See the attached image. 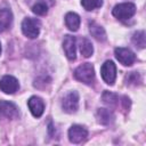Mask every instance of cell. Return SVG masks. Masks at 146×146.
<instances>
[{
	"instance_id": "obj_1",
	"label": "cell",
	"mask_w": 146,
	"mask_h": 146,
	"mask_svg": "<svg viewBox=\"0 0 146 146\" xmlns=\"http://www.w3.org/2000/svg\"><path fill=\"white\" fill-rule=\"evenodd\" d=\"M74 78L78 81L83 82L86 84L92 83L94 80H95V70H94V66L90 63H84V64L80 65L74 71Z\"/></svg>"
},
{
	"instance_id": "obj_2",
	"label": "cell",
	"mask_w": 146,
	"mask_h": 146,
	"mask_svg": "<svg viewBox=\"0 0 146 146\" xmlns=\"http://www.w3.org/2000/svg\"><path fill=\"white\" fill-rule=\"evenodd\" d=\"M135 13H136V6L131 2H124V3L116 5L112 10L113 16H115L120 21H127L135 15Z\"/></svg>"
},
{
	"instance_id": "obj_3",
	"label": "cell",
	"mask_w": 146,
	"mask_h": 146,
	"mask_svg": "<svg viewBox=\"0 0 146 146\" xmlns=\"http://www.w3.org/2000/svg\"><path fill=\"white\" fill-rule=\"evenodd\" d=\"M40 27H41L40 21L36 19V18L27 17L22 23V31H23L24 35L30 38V39H34V38H36L39 35Z\"/></svg>"
},
{
	"instance_id": "obj_4",
	"label": "cell",
	"mask_w": 146,
	"mask_h": 146,
	"mask_svg": "<svg viewBox=\"0 0 146 146\" xmlns=\"http://www.w3.org/2000/svg\"><path fill=\"white\" fill-rule=\"evenodd\" d=\"M100 74H102V78L103 80L112 86L114 82H115V78H116V67H115V64L112 62V60H106L102 68H100Z\"/></svg>"
},
{
	"instance_id": "obj_5",
	"label": "cell",
	"mask_w": 146,
	"mask_h": 146,
	"mask_svg": "<svg viewBox=\"0 0 146 146\" xmlns=\"http://www.w3.org/2000/svg\"><path fill=\"white\" fill-rule=\"evenodd\" d=\"M62 106L63 110L67 113H74L78 110L79 106V95L76 91H71L68 92L62 102Z\"/></svg>"
},
{
	"instance_id": "obj_6",
	"label": "cell",
	"mask_w": 146,
	"mask_h": 146,
	"mask_svg": "<svg viewBox=\"0 0 146 146\" xmlns=\"http://www.w3.org/2000/svg\"><path fill=\"white\" fill-rule=\"evenodd\" d=\"M87 136H88L87 129L79 124L72 125L68 130V138H70V141L73 144H79L87 138Z\"/></svg>"
},
{
	"instance_id": "obj_7",
	"label": "cell",
	"mask_w": 146,
	"mask_h": 146,
	"mask_svg": "<svg viewBox=\"0 0 146 146\" xmlns=\"http://www.w3.org/2000/svg\"><path fill=\"white\" fill-rule=\"evenodd\" d=\"M115 57L124 66H130L136 60V56L130 49L121 48V47L120 48H115Z\"/></svg>"
},
{
	"instance_id": "obj_8",
	"label": "cell",
	"mask_w": 146,
	"mask_h": 146,
	"mask_svg": "<svg viewBox=\"0 0 146 146\" xmlns=\"http://www.w3.org/2000/svg\"><path fill=\"white\" fill-rule=\"evenodd\" d=\"M19 88V84H18V81L17 79H15L14 76L11 75H5L1 78L0 80V89L5 92V94H14L18 90Z\"/></svg>"
},
{
	"instance_id": "obj_9",
	"label": "cell",
	"mask_w": 146,
	"mask_h": 146,
	"mask_svg": "<svg viewBox=\"0 0 146 146\" xmlns=\"http://www.w3.org/2000/svg\"><path fill=\"white\" fill-rule=\"evenodd\" d=\"M0 115L6 119L13 120V119L18 117L19 112L15 104L7 102V100H0Z\"/></svg>"
},
{
	"instance_id": "obj_10",
	"label": "cell",
	"mask_w": 146,
	"mask_h": 146,
	"mask_svg": "<svg viewBox=\"0 0 146 146\" xmlns=\"http://www.w3.org/2000/svg\"><path fill=\"white\" fill-rule=\"evenodd\" d=\"M27 105H29V108L34 117H40L42 115V113L44 111V104L41 98H39L36 96H32L29 99Z\"/></svg>"
},
{
	"instance_id": "obj_11",
	"label": "cell",
	"mask_w": 146,
	"mask_h": 146,
	"mask_svg": "<svg viewBox=\"0 0 146 146\" xmlns=\"http://www.w3.org/2000/svg\"><path fill=\"white\" fill-rule=\"evenodd\" d=\"M63 48L65 51L66 57L70 60H74L76 57V50H75V38L72 35H65L63 41Z\"/></svg>"
},
{
	"instance_id": "obj_12",
	"label": "cell",
	"mask_w": 146,
	"mask_h": 146,
	"mask_svg": "<svg viewBox=\"0 0 146 146\" xmlns=\"http://www.w3.org/2000/svg\"><path fill=\"white\" fill-rule=\"evenodd\" d=\"M11 22H13L11 11L7 8L0 9V32H3L7 29H9L11 25Z\"/></svg>"
},
{
	"instance_id": "obj_13",
	"label": "cell",
	"mask_w": 146,
	"mask_h": 146,
	"mask_svg": "<svg viewBox=\"0 0 146 146\" xmlns=\"http://www.w3.org/2000/svg\"><path fill=\"white\" fill-rule=\"evenodd\" d=\"M89 31H90L91 35L96 40H98V41H105L106 40V32H105V30L99 24H97L96 22H90L89 23Z\"/></svg>"
},
{
	"instance_id": "obj_14",
	"label": "cell",
	"mask_w": 146,
	"mask_h": 146,
	"mask_svg": "<svg viewBox=\"0 0 146 146\" xmlns=\"http://www.w3.org/2000/svg\"><path fill=\"white\" fill-rule=\"evenodd\" d=\"M97 119H98V122L102 123V124H110L114 121V114L111 110H107V108H99L97 111Z\"/></svg>"
},
{
	"instance_id": "obj_15",
	"label": "cell",
	"mask_w": 146,
	"mask_h": 146,
	"mask_svg": "<svg viewBox=\"0 0 146 146\" xmlns=\"http://www.w3.org/2000/svg\"><path fill=\"white\" fill-rule=\"evenodd\" d=\"M80 22H81V21H80V17H79V15L75 14V13H67L66 16H65L66 26H67L71 31H73V32L78 31V29L80 27Z\"/></svg>"
},
{
	"instance_id": "obj_16",
	"label": "cell",
	"mask_w": 146,
	"mask_h": 146,
	"mask_svg": "<svg viewBox=\"0 0 146 146\" xmlns=\"http://www.w3.org/2000/svg\"><path fill=\"white\" fill-rule=\"evenodd\" d=\"M79 47H80V52L83 57H90L94 52V47L87 38L79 39Z\"/></svg>"
},
{
	"instance_id": "obj_17",
	"label": "cell",
	"mask_w": 146,
	"mask_h": 146,
	"mask_svg": "<svg viewBox=\"0 0 146 146\" xmlns=\"http://www.w3.org/2000/svg\"><path fill=\"white\" fill-rule=\"evenodd\" d=\"M102 99L103 102L110 106V107H116L119 105V96L116 94H113V92H110V91H105L102 96Z\"/></svg>"
},
{
	"instance_id": "obj_18",
	"label": "cell",
	"mask_w": 146,
	"mask_h": 146,
	"mask_svg": "<svg viewBox=\"0 0 146 146\" xmlns=\"http://www.w3.org/2000/svg\"><path fill=\"white\" fill-rule=\"evenodd\" d=\"M132 42L136 47L143 49L146 46V36H145V32L144 31H137L133 36H132Z\"/></svg>"
},
{
	"instance_id": "obj_19",
	"label": "cell",
	"mask_w": 146,
	"mask_h": 146,
	"mask_svg": "<svg viewBox=\"0 0 146 146\" xmlns=\"http://www.w3.org/2000/svg\"><path fill=\"white\" fill-rule=\"evenodd\" d=\"M32 11L39 16H43L48 13V5L46 3V1L40 0L32 7Z\"/></svg>"
},
{
	"instance_id": "obj_20",
	"label": "cell",
	"mask_w": 146,
	"mask_h": 146,
	"mask_svg": "<svg viewBox=\"0 0 146 146\" xmlns=\"http://www.w3.org/2000/svg\"><path fill=\"white\" fill-rule=\"evenodd\" d=\"M81 5L86 10H94L103 5V0H81Z\"/></svg>"
},
{
	"instance_id": "obj_21",
	"label": "cell",
	"mask_w": 146,
	"mask_h": 146,
	"mask_svg": "<svg viewBox=\"0 0 146 146\" xmlns=\"http://www.w3.org/2000/svg\"><path fill=\"white\" fill-rule=\"evenodd\" d=\"M127 81H128L127 83H129V84L137 86V84H139L141 82V78L137 72H131V73H129L127 75Z\"/></svg>"
},
{
	"instance_id": "obj_22",
	"label": "cell",
	"mask_w": 146,
	"mask_h": 146,
	"mask_svg": "<svg viewBox=\"0 0 146 146\" xmlns=\"http://www.w3.org/2000/svg\"><path fill=\"white\" fill-rule=\"evenodd\" d=\"M0 54H1V46H0Z\"/></svg>"
}]
</instances>
